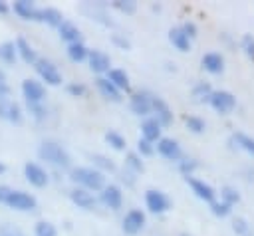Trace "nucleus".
<instances>
[{"label":"nucleus","mask_w":254,"mask_h":236,"mask_svg":"<svg viewBox=\"0 0 254 236\" xmlns=\"http://www.w3.org/2000/svg\"><path fill=\"white\" fill-rule=\"evenodd\" d=\"M69 178L85 190H101L105 186V177L101 171L91 169V167H75L69 173Z\"/></svg>","instance_id":"nucleus-1"},{"label":"nucleus","mask_w":254,"mask_h":236,"mask_svg":"<svg viewBox=\"0 0 254 236\" xmlns=\"http://www.w3.org/2000/svg\"><path fill=\"white\" fill-rule=\"evenodd\" d=\"M0 202L10 206V208H16V210H34L36 208V198L24 190H12L8 186H0Z\"/></svg>","instance_id":"nucleus-2"},{"label":"nucleus","mask_w":254,"mask_h":236,"mask_svg":"<svg viewBox=\"0 0 254 236\" xmlns=\"http://www.w3.org/2000/svg\"><path fill=\"white\" fill-rule=\"evenodd\" d=\"M38 155H40L42 161H48V163H52L56 167H62V169L69 167V161H71L67 151L62 145L54 143V141H44L38 149Z\"/></svg>","instance_id":"nucleus-3"},{"label":"nucleus","mask_w":254,"mask_h":236,"mask_svg":"<svg viewBox=\"0 0 254 236\" xmlns=\"http://www.w3.org/2000/svg\"><path fill=\"white\" fill-rule=\"evenodd\" d=\"M36 71H38V75L46 81V83H50V85H60L62 83V73L58 71V67L50 61V59H44V58H38L36 59Z\"/></svg>","instance_id":"nucleus-4"},{"label":"nucleus","mask_w":254,"mask_h":236,"mask_svg":"<svg viewBox=\"0 0 254 236\" xmlns=\"http://www.w3.org/2000/svg\"><path fill=\"white\" fill-rule=\"evenodd\" d=\"M208 103L212 105V109H216L218 113H230L236 105V99L230 91H212L208 97Z\"/></svg>","instance_id":"nucleus-5"},{"label":"nucleus","mask_w":254,"mask_h":236,"mask_svg":"<svg viewBox=\"0 0 254 236\" xmlns=\"http://www.w3.org/2000/svg\"><path fill=\"white\" fill-rule=\"evenodd\" d=\"M22 93L28 103H42L46 97V89L40 81L36 79H24L22 81Z\"/></svg>","instance_id":"nucleus-6"},{"label":"nucleus","mask_w":254,"mask_h":236,"mask_svg":"<svg viewBox=\"0 0 254 236\" xmlns=\"http://www.w3.org/2000/svg\"><path fill=\"white\" fill-rule=\"evenodd\" d=\"M151 111H155V119L161 127H169L173 123V111L161 97H151Z\"/></svg>","instance_id":"nucleus-7"},{"label":"nucleus","mask_w":254,"mask_h":236,"mask_svg":"<svg viewBox=\"0 0 254 236\" xmlns=\"http://www.w3.org/2000/svg\"><path fill=\"white\" fill-rule=\"evenodd\" d=\"M145 202H147V208H149L151 212H155V214H161V212H165V210L171 206L169 198H167L161 190H147Z\"/></svg>","instance_id":"nucleus-8"},{"label":"nucleus","mask_w":254,"mask_h":236,"mask_svg":"<svg viewBox=\"0 0 254 236\" xmlns=\"http://www.w3.org/2000/svg\"><path fill=\"white\" fill-rule=\"evenodd\" d=\"M143 224H145V214L139 208H133L123 218V232L125 234H137V232H141Z\"/></svg>","instance_id":"nucleus-9"},{"label":"nucleus","mask_w":254,"mask_h":236,"mask_svg":"<svg viewBox=\"0 0 254 236\" xmlns=\"http://www.w3.org/2000/svg\"><path fill=\"white\" fill-rule=\"evenodd\" d=\"M24 175H26L28 182L34 184V186H46L48 184V173L36 163H26L24 165Z\"/></svg>","instance_id":"nucleus-10"},{"label":"nucleus","mask_w":254,"mask_h":236,"mask_svg":"<svg viewBox=\"0 0 254 236\" xmlns=\"http://www.w3.org/2000/svg\"><path fill=\"white\" fill-rule=\"evenodd\" d=\"M101 202H103L107 208H111V210L121 208L123 194H121L119 186H115V184H107V186H103V188H101Z\"/></svg>","instance_id":"nucleus-11"},{"label":"nucleus","mask_w":254,"mask_h":236,"mask_svg":"<svg viewBox=\"0 0 254 236\" xmlns=\"http://www.w3.org/2000/svg\"><path fill=\"white\" fill-rule=\"evenodd\" d=\"M157 151H159V155H163V157L169 159V161H181V147H179V143L173 141V139L161 137V139L157 141Z\"/></svg>","instance_id":"nucleus-12"},{"label":"nucleus","mask_w":254,"mask_h":236,"mask_svg":"<svg viewBox=\"0 0 254 236\" xmlns=\"http://www.w3.org/2000/svg\"><path fill=\"white\" fill-rule=\"evenodd\" d=\"M87 59H89V67H91V71H95V73L109 71L111 59H109V56H107L105 52H101V50L87 52Z\"/></svg>","instance_id":"nucleus-13"},{"label":"nucleus","mask_w":254,"mask_h":236,"mask_svg":"<svg viewBox=\"0 0 254 236\" xmlns=\"http://www.w3.org/2000/svg\"><path fill=\"white\" fill-rule=\"evenodd\" d=\"M185 178H187V182L190 184L192 192H194L198 198H202V200H206V202H214V188H212L210 184H206L204 180L194 178V177H185Z\"/></svg>","instance_id":"nucleus-14"},{"label":"nucleus","mask_w":254,"mask_h":236,"mask_svg":"<svg viewBox=\"0 0 254 236\" xmlns=\"http://www.w3.org/2000/svg\"><path fill=\"white\" fill-rule=\"evenodd\" d=\"M69 198H71L79 208H85V210H91V208H95V204H97V198H95L89 190H85V188H73V190H69Z\"/></svg>","instance_id":"nucleus-15"},{"label":"nucleus","mask_w":254,"mask_h":236,"mask_svg":"<svg viewBox=\"0 0 254 236\" xmlns=\"http://www.w3.org/2000/svg\"><path fill=\"white\" fill-rule=\"evenodd\" d=\"M0 119H6L10 123H20L22 121V109L18 103L10 101V99H4L0 101Z\"/></svg>","instance_id":"nucleus-16"},{"label":"nucleus","mask_w":254,"mask_h":236,"mask_svg":"<svg viewBox=\"0 0 254 236\" xmlns=\"http://www.w3.org/2000/svg\"><path fill=\"white\" fill-rule=\"evenodd\" d=\"M129 107L137 115H149L151 113V95H147V93H133L131 101H129Z\"/></svg>","instance_id":"nucleus-17"},{"label":"nucleus","mask_w":254,"mask_h":236,"mask_svg":"<svg viewBox=\"0 0 254 236\" xmlns=\"http://www.w3.org/2000/svg\"><path fill=\"white\" fill-rule=\"evenodd\" d=\"M141 133H143V139L153 143V141H159L161 139V125L157 123L155 117H149L141 123Z\"/></svg>","instance_id":"nucleus-18"},{"label":"nucleus","mask_w":254,"mask_h":236,"mask_svg":"<svg viewBox=\"0 0 254 236\" xmlns=\"http://www.w3.org/2000/svg\"><path fill=\"white\" fill-rule=\"evenodd\" d=\"M34 20L46 22V24L56 26V28L64 22V18H62L60 10H56V8H38V10H36V18H34Z\"/></svg>","instance_id":"nucleus-19"},{"label":"nucleus","mask_w":254,"mask_h":236,"mask_svg":"<svg viewBox=\"0 0 254 236\" xmlns=\"http://www.w3.org/2000/svg\"><path fill=\"white\" fill-rule=\"evenodd\" d=\"M202 67H204L206 71H210V73H220L222 67H224V59H222L220 54L208 52V54L202 56Z\"/></svg>","instance_id":"nucleus-20"},{"label":"nucleus","mask_w":254,"mask_h":236,"mask_svg":"<svg viewBox=\"0 0 254 236\" xmlns=\"http://www.w3.org/2000/svg\"><path fill=\"white\" fill-rule=\"evenodd\" d=\"M16 54L26 61V63H36V59H38V56H36V50L24 40V38H18L16 40Z\"/></svg>","instance_id":"nucleus-21"},{"label":"nucleus","mask_w":254,"mask_h":236,"mask_svg":"<svg viewBox=\"0 0 254 236\" xmlns=\"http://www.w3.org/2000/svg\"><path fill=\"white\" fill-rule=\"evenodd\" d=\"M95 85H97V89H99V93H101L103 97H107V99H111V101H119V99H121L119 89H117L111 81H107L105 77H97V79H95Z\"/></svg>","instance_id":"nucleus-22"},{"label":"nucleus","mask_w":254,"mask_h":236,"mask_svg":"<svg viewBox=\"0 0 254 236\" xmlns=\"http://www.w3.org/2000/svg\"><path fill=\"white\" fill-rule=\"evenodd\" d=\"M58 30H60V38L65 40L67 44H75V42H79V30H77L75 24L64 20V22L58 26Z\"/></svg>","instance_id":"nucleus-23"},{"label":"nucleus","mask_w":254,"mask_h":236,"mask_svg":"<svg viewBox=\"0 0 254 236\" xmlns=\"http://www.w3.org/2000/svg\"><path fill=\"white\" fill-rule=\"evenodd\" d=\"M36 6H34V2H28V0H18V2H14V12L20 16V18H24V20H34L36 18Z\"/></svg>","instance_id":"nucleus-24"},{"label":"nucleus","mask_w":254,"mask_h":236,"mask_svg":"<svg viewBox=\"0 0 254 236\" xmlns=\"http://www.w3.org/2000/svg\"><path fill=\"white\" fill-rule=\"evenodd\" d=\"M169 40H171V44H173L177 50H181V52H187V50L190 48V40L185 36V32H183L181 28H173V30L169 32Z\"/></svg>","instance_id":"nucleus-25"},{"label":"nucleus","mask_w":254,"mask_h":236,"mask_svg":"<svg viewBox=\"0 0 254 236\" xmlns=\"http://www.w3.org/2000/svg\"><path fill=\"white\" fill-rule=\"evenodd\" d=\"M105 79L111 81L117 89H129V75L123 69H109Z\"/></svg>","instance_id":"nucleus-26"},{"label":"nucleus","mask_w":254,"mask_h":236,"mask_svg":"<svg viewBox=\"0 0 254 236\" xmlns=\"http://www.w3.org/2000/svg\"><path fill=\"white\" fill-rule=\"evenodd\" d=\"M67 56L71 61H83L87 58V48L81 44V42H75V44H69L67 46Z\"/></svg>","instance_id":"nucleus-27"},{"label":"nucleus","mask_w":254,"mask_h":236,"mask_svg":"<svg viewBox=\"0 0 254 236\" xmlns=\"http://www.w3.org/2000/svg\"><path fill=\"white\" fill-rule=\"evenodd\" d=\"M16 58H18V54H16L14 42H4V44L0 46V59L6 61V63H14Z\"/></svg>","instance_id":"nucleus-28"},{"label":"nucleus","mask_w":254,"mask_h":236,"mask_svg":"<svg viewBox=\"0 0 254 236\" xmlns=\"http://www.w3.org/2000/svg\"><path fill=\"white\" fill-rule=\"evenodd\" d=\"M34 234H36V236H56L58 230H56V226H54L52 222L40 220V222L36 224V228H34Z\"/></svg>","instance_id":"nucleus-29"},{"label":"nucleus","mask_w":254,"mask_h":236,"mask_svg":"<svg viewBox=\"0 0 254 236\" xmlns=\"http://www.w3.org/2000/svg\"><path fill=\"white\" fill-rule=\"evenodd\" d=\"M234 143L236 145H240L244 151H248L250 155H254V139L252 137H248V135H244V133H234Z\"/></svg>","instance_id":"nucleus-30"},{"label":"nucleus","mask_w":254,"mask_h":236,"mask_svg":"<svg viewBox=\"0 0 254 236\" xmlns=\"http://www.w3.org/2000/svg\"><path fill=\"white\" fill-rule=\"evenodd\" d=\"M210 93H212V89H210V85H208V83H204V81L196 83V85H194V89H192V95L196 97V101H208Z\"/></svg>","instance_id":"nucleus-31"},{"label":"nucleus","mask_w":254,"mask_h":236,"mask_svg":"<svg viewBox=\"0 0 254 236\" xmlns=\"http://www.w3.org/2000/svg\"><path fill=\"white\" fill-rule=\"evenodd\" d=\"M220 196H222V202H226L228 206H232V204H236V202L240 200V194H238L232 186H224V188L220 190Z\"/></svg>","instance_id":"nucleus-32"},{"label":"nucleus","mask_w":254,"mask_h":236,"mask_svg":"<svg viewBox=\"0 0 254 236\" xmlns=\"http://www.w3.org/2000/svg\"><path fill=\"white\" fill-rule=\"evenodd\" d=\"M105 141L113 147V149H117V151H121V149H125V139L119 135V133H115V131H109V133H105Z\"/></svg>","instance_id":"nucleus-33"},{"label":"nucleus","mask_w":254,"mask_h":236,"mask_svg":"<svg viewBox=\"0 0 254 236\" xmlns=\"http://www.w3.org/2000/svg\"><path fill=\"white\" fill-rule=\"evenodd\" d=\"M185 123H187V127H189L192 133H202V131H204V121H202L200 117L190 115V117L185 119Z\"/></svg>","instance_id":"nucleus-34"},{"label":"nucleus","mask_w":254,"mask_h":236,"mask_svg":"<svg viewBox=\"0 0 254 236\" xmlns=\"http://www.w3.org/2000/svg\"><path fill=\"white\" fill-rule=\"evenodd\" d=\"M242 50H244L246 56L254 61V36H252V34H244V36H242Z\"/></svg>","instance_id":"nucleus-35"},{"label":"nucleus","mask_w":254,"mask_h":236,"mask_svg":"<svg viewBox=\"0 0 254 236\" xmlns=\"http://www.w3.org/2000/svg\"><path fill=\"white\" fill-rule=\"evenodd\" d=\"M113 8H117V10L125 12V14H133L135 8H137V4L133 0H115L113 2Z\"/></svg>","instance_id":"nucleus-36"},{"label":"nucleus","mask_w":254,"mask_h":236,"mask_svg":"<svg viewBox=\"0 0 254 236\" xmlns=\"http://www.w3.org/2000/svg\"><path fill=\"white\" fill-rule=\"evenodd\" d=\"M91 161H93L99 169H103V171H115V165H113L107 157H103V155H93V157H91Z\"/></svg>","instance_id":"nucleus-37"},{"label":"nucleus","mask_w":254,"mask_h":236,"mask_svg":"<svg viewBox=\"0 0 254 236\" xmlns=\"http://www.w3.org/2000/svg\"><path fill=\"white\" fill-rule=\"evenodd\" d=\"M196 167H198V163H196L194 159H183V161H179V169H181V173H185L187 177H190V173H192Z\"/></svg>","instance_id":"nucleus-38"},{"label":"nucleus","mask_w":254,"mask_h":236,"mask_svg":"<svg viewBox=\"0 0 254 236\" xmlns=\"http://www.w3.org/2000/svg\"><path fill=\"white\" fill-rule=\"evenodd\" d=\"M0 236H24V232L14 224H0Z\"/></svg>","instance_id":"nucleus-39"},{"label":"nucleus","mask_w":254,"mask_h":236,"mask_svg":"<svg viewBox=\"0 0 254 236\" xmlns=\"http://www.w3.org/2000/svg\"><path fill=\"white\" fill-rule=\"evenodd\" d=\"M210 210L216 216H228L230 214V206L226 202H210Z\"/></svg>","instance_id":"nucleus-40"},{"label":"nucleus","mask_w":254,"mask_h":236,"mask_svg":"<svg viewBox=\"0 0 254 236\" xmlns=\"http://www.w3.org/2000/svg\"><path fill=\"white\" fill-rule=\"evenodd\" d=\"M28 109H30V113H32L36 119H44V117L48 115V111H46V107H44L42 103H28Z\"/></svg>","instance_id":"nucleus-41"},{"label":"nucleus","mask_w":254,"mask_h":236,"mask_svg":"<svg viewBox=\"0 0 254 236\" xmlns=\"http://www.w3.org/2000/svg\"><path fill=\"white\" fill-rule=\"evenodd\" d=\"M133 171H143V163H141V157L137 153H127V161H125Z\"/></svg>","instance_id":"nucleus-42"},{"label":"nucleus","mask_w":254,"mask_h":236,"mask_svg":"<svg viewBox=\"0 0 254 236\" xmlns=\"http://www.w3.org/2000/svg\"><path fill=\"white\" fill-rule=\"evenodd\" d=\"M232 228H234V232H236V234H242V236H246V234L250 232V228H248V222H246L244 218H234V222H232Z\"/></svg>","instance_id":"nucleus-43"},{"label":"nucleus","mask_w":254,"mask_h":236,"mask_svg":"<svg viewBox=\"0 0 254 236\" xmlns=\"http://www.w3.org/2000/svg\"><path fill=\"white\" fill-rule=\"evenodd\" d=\"M139 153L141 155H153V151H155V147L149 143V141H145V139H139Z\"/></svg>","instance_id":"nucleus-44"},{"label":"nucleus","mask_w":254,"mask_h":236,"mask_svg":"<svg viewBox=\"0 0 254 236\" xmlns=\"http://www.w3.org/2000/svg\"><path fill=\"white\" fill-rule=\"evenodd\" d=\"M67 93H71V95L79 97V95H83V93H85V87H83L81 83H69V85H67Z\"/></svg>","instance_id":"nucleus-45"},{"label":"nucleus","mask_w":254,"mask_h":236,"mask_svg":"<svg viewBox=\"0 0 254 236\" xmlns=\"http://www.w3.org/2000/svg\"><path fill=\"white\" fill-rule=\"evenodd\" d=\"M181 30H183V32H185V36H187V38H189V40H190V38H194V36H196V26H194V24H192V22H185V26H183V28H181Z\"/></svg>","instance_id":"nucleus-46"},{"label":"nucleus","mask_w":254,"mask_h":236,"mask_svg":"<svg viewBox=\"0 0 254 236\" xmlns=\"http://www.w3.org/2000/svg\"><path fill=\"white\" fill-rule=\"evenodd\" d=\"M113 42H115L117 46H121L123 50H127V48H129V42H127L125 38H121L119 34H113Z\"/></svg>","instance_id":"nucleus-47"},{"label":"nucleus","mask_w":254,"mask_h":236,"mask_svg":"<svg viewBox=\"0 0 254 236\" xmlns=\"http://www.w3.org/2000/svg\"><path fill=\"white\" fill-rule=\"evenodd\" d=\"M8 95H10V87L6 83H0V101L8 99Z\"/></svg>","instance_id":"nucleus-48"},{"label":"nucleus","mask_w":254,"mask_h":236,"mask_svg":"<svg viewBox=\"0 0 254 236\" xmlns=\"http://www.w3.org/2000/svg\"><path fill=\"white\" fill-rule=\"evenodd\" d=\"M8 10H10V8H8V4H6V2H2V0H0V14H6V12H8Z\"/></svg>","instance_id":"nucleus-49"},{"label":"nucleus","mask_w":254,"mask_h":236,"mask_svg":"<svg viewBox=\"0 0 254 236\" xmlns=\"http://www.w3.org/2000/svg\"><path fill=\"white\" fill-rule=\"evenodd\" d=\"M0 83H6V75H4V71L0 69Z\"/></svg>","instance_id":"nucleus-50"},{"label":"nucleus","mask_w":254,"mask_h":236,"mask_svg":"<svg viewBox=\"0 0 254 236\" xmlns=\"http://www.w3.org/2000/svg\"><path fill=\"white\" fill-rule=\"evenodd\" d=\"M4 171H6V167H4L2 163H0V173H4Z\"/></svg>","instance_id":"nucleus-51"},{"label":"nucleus","mask_w":254,"mask_h":236,"mask_svg":"<svg viewBox=\"0 0 254 236\" xmlns=\"http://www.w3.org/2000/svg\"><path fill=\"white\" fill-rule=\"evenodd\" d=\"M181 236H189V234H181Z\"/></svg>","instance_id":"nucleus-52"}]
</instances>
